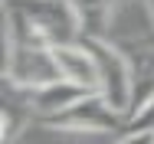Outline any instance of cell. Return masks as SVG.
Masks as SVG:
<instances>
[{"instance_id": "cell-7", "label": "cell", "mask_w": 154, "mask_h": 144, "mask_svg": "<svg viewBox=\"0 0 154 144\" xmlns=\"http://www.w3.org/2000/svg\"><path fill=\"white\" fill-rule=\"evenodd\" d=\"M72 7L82 20V36H112L122 0H72Z\"/></svg>"}, {"instance_id": "cell-4", "label": "cell", "mask_w": 154, "mask_h": 144, "mask_svg": "<svg viewBox=\"0 0 154 144\" xmlns=\"http://www.w3.org/2000/svg\"><path fill=\"white\" fill-rule=\"evenodd\" d=\"M39 128L66 131V134H115V131L128 128V118L122 112H115L98 92H89L79 102H72L69 108L43 118Z\"/></svg>"}, {"instance_id": "cell-6", "label": "cell", "mask_w": 154, "mask_h": 144, "mask_svg": "<svg viewBox=\"0 0 154 144\" xmlns=\"http://www.w3.org/2000/svg\"><path fill=\"white\" fill-rule=\"evenodd\" d=\"M82 95H89L82 85H75V82H69V79H56V82H49V85L36 88L33 92V112H36V124L43 121V118L56 115L62 108H69L72 102H79Z\"/></svg>"}, {"instance_id": "cell-2", "label": "cell", "mask_w": 154, "mask_h": 144, "mask_svg": "<svg viewBox=\"0 0 154 144\" xmlns=\"http://www.w3.org/2000/svg\"><path fill=\"white\" fill-rule=\"evenodd\" d=\"M3 10L13 13L33 36H39L49 46L82 39V20L72 0H3Z\"/></svg>"}, {"instance_id": "cell-9", "label": "cell", "mask_w": 154, "mask_h": 144, "mask_svg": "<svg viewBox=\"0 0 154 144\" xmlns=\"http://www.w3.org/2000/svg\"><path fill=\"white\" fill-rule=\"evenodd\" d=\"M115 144H154V131H128L125 128V134Z\"/></svg>"}, {"instance_id": "cell-3", "label": "cell", "mask_w": 154, "mask_h": 144, "mask_svg": "<svg viewBox=\"0 0 154 144\" xmlns=\"http://www.w3.org/2000/svg\"><path fill=\"white\" fill-rule=\"evenodd\" d=\"M82 43L89 46L98 66V95L125 118H131L134 108V72H131V59L125 53L122 43L108 39V36H82Z\"/></svg>"}, {"instance_id": "cell-5", "label": "cell", "mask_w": 154, "mask_h": 144, "mask_svg": "<svg viewBox=\"0 0 154 144\" xmlns=\"http://www.w3.org/2000/svg\"><path fill=\"white\" fill-rule=\"evenodd\" d=\"M56 62L62 69V79L82 85L85 92H98V66H95V56L89 53V46L82 39L56 46Z\"/></svg>"}, {"instance_id": "cell-8", "label": "cell", "mask_w": 154, "mask_h": 144, "mask_svg": "<svg viewBox=\"0 0 154 144\" xmlns=\"http://www.w3.org/2000/svg\"><path fill=\"white\" fill-rule=\"evenodd\" d=\"M128 131H154V98H148L134 115L128 118Z\"/></svg>"}, {"instance_id": "cell-1", "label": "cell", "mask_w": 154, "mask_h": 144, "mask_svg": "<svg viewBox=\"0 0 154 144\" xmlns=\"http://www.w3.org/2000/svg\"><path fill=\"white\" fill-rule=\"evenodd\" d=\"M56 79H62L56 46L33 36L13 13L3 10V82L36 92Z\"/></svg>"}, {"instance_id": "cell-10", "label": "cell", "mask_w": 154, "mask_h": 144, "mask_svg": "<svg viewBox=\"0 0 154 144\" xmlns=\"http://www.w3.org/2000/svg\"><path fill=\"white\" fill-rule=\"evenodd\" d=\"M144 7H148V20L154 23V0H144Z\"/></svg>"}]
</instances>
